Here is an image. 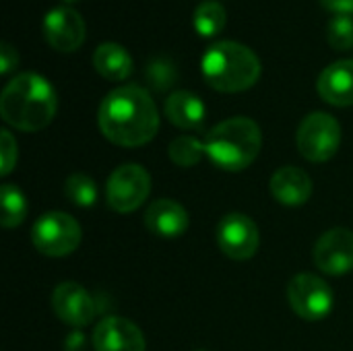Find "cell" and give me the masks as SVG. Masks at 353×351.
Returning <instances> with one entry per match:
<instances>
[{"label": "cell", "instance_id": "obj_18", "mask_svg": "<svg viewBox=\"0 0 353 351\" xmlns=\"http://www.w3.org/2000/svg\"><path fill=\"white\" fill-rule=\"evenodd\" d=\"M93 66L108 81H124L132 72V58L120 43L103 41L93 52Z\"/></svg>", "mask_w": 353, "mask_h": 351}, {"label": "cell", "instance_id": "obj_13", "mask_svg": "<svg viewBox=\"0 0 353 351\" xmlns=\"http://www.w3.org/2000/svg\"><path fill=\"white\" fill-rule=\"evenodd\" d=\"M145 348L141 329L122 317H105L93 331L95 351H145Z\"/></svg>", "mask_w": 353, "mask_h": 351}, {"label": "cell", "instance_id": "obj_4", "mask_svg": "<svg viewBox=\"0 0 353 351\" xmlns=\"http://www.w3.org/2000/svg\"><path fill=\"white\" fill-rule=\"evenodd\" d=\"M263 134L254 120L236 116L219 122L205 139L207 157L225 172L246 170L261 153Z\"/></svg>", "mask_w": 353, "mask_h": 351}, {"label": "cell", "instance_id": "obj_2", "mask_svg": "<svg viewBox=\"0 0 353 351\" xmlns=\"http://www.w3.org/2000/svg\"><path fill=\"white\" fill-rule=\"evenodd\" d=\"M58 110V99L52 83L37 72L17 74L0 95L2 120L23 132L46 128Z\"/></svg>", "mask_w": 353, "mask_h": 351}, {"label": "cell", "instance_id": "obj_24", "mask_svg": "<svg viewBox=\"0 0 353 351\" xmlns=\"http://www.w3.org/2000/svg\"><path fill=\"white\" fill-rule=\"evenodd\" d=\"M327 39L333 50H350L353 46V19L352 14H335L329 21Z\"/></svg>", "mask_w": 353, "mask_h": 351}, {"label": "cell", "instance_id": "obj_26", "mask_svg": "<svg viewBox=\"0 0 353 351\" xmlns=\"http://www.w3.org/2000/svg\"><path fill=\"white\" fill-rule=\"evenodd\" d=\"M17 64H19V52L8 41H2L0 43V72L8 74Z\"/></svg>", "mask_w": 353, "mask_h": 351}, {"label": "cell", "instance_id": "obj_22", "mask_svg": "<svg viewBox=\"0 0 353 351\" xmlns=\"http://www.w3.org/2000/svg\"><path fill=\"white\" fill-rule=\"evenodd\" d=\"M64 194L77 207H91L97 201V184L87 174H72L64 182Z\"/></svg>", "mask_w": 353, "mask_h": 351}, {"label": "cell", "instance_id": "obj_27", "mask_svg": "<svg viewBox=\"0 0 353 351\" xmlns=\"http://www.w3.org/2000/svg\"><path fill=\"white\" fill-rule=\"evenodd\" d=\"M64 351H87V339H85V335L79 329H74L72 333L66 335Z\"/></svg>", "mask_w": 353, "mask_h": 351}, {"label": "cell", "instance_id": "obj_15", "mask_svg": "<svg viewBox=\"0 0 353 351\" xmlns=\"http://www.w3.org/2000/svg\"><path fill=\"white\" fill-rule=\"evenodd\" d=\"M145 225L159 238H178L188 230V213L180 203L172 199H159L149 205L145 213Z\"/></svg>", "mask_w": 353, "mask_h": 351}, {"label": "cell", "instance_id": "obj_3", "mask_svg": "<svg viewBox=\"0 0 353 351\" xmlns=\"http://www.w3.org/2000/svg\"><path fill=\"white\" fill-rule=\"evenodd\" d=\"M201 70L205 81L221 93L250 89L261 77V60L238 41H215L203 56Z\"/></svg>", "mask_w": 353, "mask_h": 351}, {"label": "cell", "instance_id": "obj_6", "mask_svg": "<svg viewBox=\"0 0 353 351\" xmlns=\"http://www.w3.org/2000/svg\"><path fill=\"white\" fill-rule=\"evenodd\" d=\"M83 232L79 221L68 215V213H60V211H52L41 215L31 230V242L33 246L46 254V257H68L70 252L77 250V246L81 244Z\"/></svg>", "mask_w": 353, "mask_h": 351}, {"label": "cell", "instance_id": "obj_17", "mask_svg": "<svg viewBox=\"0 0 353 351\" xmlns=\"http://www.w3.org/2000/svg\"><path fill=\"white\" fill-rule=\"evenodd\" d=\"M205 103L190 91H174L165 99V116L168 120L184 130L201 128L205 122Z\"/></svg>", "mask_w": 353, "mask_h": 351}, {"label": "cell", "instance_id": "obj_21", "mask_svg": "<svg viewBox=\"0 0 353 351\" xmlns=\"http://www.w3.org/2000/svg\"><path fill=\"white\" fill-rule=\"evenodd\" d=\"M168 151H170V159L180 168H192L203 159V155H207L205 141H199L196 137H188V134L174 139Z\"/></svg>", "mask_w": 353, "mask_h": 351}, {"label": "cell", "instance_id": "obj_20", "mask_svg": "<svg viewBox=\"0 0 353 351\" xmlns=\"http://www.w3.org/2000/svg\"><path fill=\"white\" fill-rule=\"evenodd\" d=\"M0 201H2V215L0 223L2 228H17L27 217V201L23 192L14 184H2L0 188Z\"/></svg>", "mask_w": 353, "mask_h": 351}, {"label": "cell", "instance_id": "obj_14", "mask_svg": "<svg viewBox=\"0 0 353 351\" xmlns=\"http://www.w3.org/2000/svg\"><path fill=\"white\" fill-rule=\"evenodd\" d=\"M319 95L337 108L353 106V60H337L329 64L316 83Z\"/></svg>", "mask_w": 353, "mask_h": 351}, {"label": "cell", "instance_id": "obj_16", "mask_svg": "<svg viewBox=\"0 0 353 351\" xmlns=\"http://www.w3.org/2000/svg\"><path fill=\"white\" fill-rule=\"evenodd\" d=\"M271 194L281 205L300 207L312 194V180L304 170H300L296 166H285V168H281V170H277L273 174V178H271Z\"/></svg>", "mask_w": 353, "mask_h": 351}, {"label": "cell", "instance_id": "obj_25", "mask_svg": "<svg viewBox=\"0 0 353 351\" xmlns=\"http://www.w3.org/2000/svg\"><path fill=\"white\" fill-rule=\"evenodd\" d=\"M0 157H2V168H0V174L2 176H8L17 163V157H19V147H17V141L14 137L8 132V130H2L0 132Z\"/></svg>", "mask_w": 353, "mask_h": 351}, {"label": "cell", "instance_id": "obj_29", "mask_svg": "<svg viewBox=\"0 0 353 351\" xmlns=\"http://www.w3.org/2000/svg\"><path fill=\"white\" fill-rule=\"evenodd\" d=\"M62 2H66V4H74V2H79V0H62Z\"/></svg>", "mask_w": 353, "mask_h": 351}, {"label": "cell", "instance_id": "obj_12", "mask_svg": "<svg viewBox=\"0 0 353 351\" xmlns=\"http://www.w3.org/2000/svg\"><path fill=\"white\" fill-rule=\"evenodd\" d=\"M43 37L58 52H74L85 41V21L70 6H56L43 17Z\"/></svg>", "mask_w": 353, "mask_h": 351}, {"label": "cell", "instance_id": "obj_9", "mask_svg": "<svg viewBox=\"0 0 353 351\" xmlns=\"http://www.w3.org/2000/svg\"><path fill=\"white\" fill-rule=\"evenodd\" d=\"M219 250L234 261H248L256 254L261 234L256 223L244 213L225 215L215 230Z\"/></svg>", "mask_w": 353, "mask_h": 351}, {"label": "cell", "instance_id": "obj_28", "mask_svg": "<svg viewBox=\"0 0 353 351\" xmlns=\"http://www.w3.org/2000/svg\"><path fill=\"white\" fill-rule=\"evenodd\" d=\"M321 4L335 14H352L353 0H321Z\"/></svg>", "mask_w": 353, "mask_h": 351}, {"label": "cell", "instance_id": "obj_5", "mask_svg": "<svg viewBox=\"0 0 353 351\" xmlns=\"http://www.w3.org/2000/svg\"><path fill=\"white\" fill-rule=\"evenodd\" d=\"M296 145L304 159L312 163L329 161L341 145V126L327 112L308 114L296 132Z\"/></svg>", "mask_w": 353, "mask_h": 351}, {"label": "cell", "instance_id": "obj_8", "mask_svg": "<svg viewBox=\"0 0 353 351\" xmlns=\"http://www.w3.org/2000/svg\"><path fill=\"white\" fill-rule=\"evenodd\" d=\"M292 310L304 321H323L333 310V290L329 283L312 273L292 277L288 285Z\"/></svg>", "mask_w": 353, "mask_h": 351}, {"label": "cell", "instance_id": "obj_19", "mask_svg": "<svg viewBox=\"0 0 353 351\" xmlns=\"http://www.w3.org/2000/svg\"><path fill=\"white\" fill-rule=\"evenodd\" d=\"M228 14L221 2L217 0H205L194 8L192 25L199 35L203 37H215L225 27Z\"/></svg>", "mask_w": 353, "mask_h": 351}, {"label": "cell", "instance_id": "obj_10", "mask_svg": "<svg viewBox=\"0 0 353 351\" xmlns=\"http://www.w3.org/2000/svg\"><path fill=\"white\" fill-rule=\"evenodd\" d=\"M312 259L327 275H345L353 271V232L345 228L325 232L314 244Z\"/></svg>", "mask_w": 353, "mask_h": 351}, {"label": "cell", "instance_id": "obj_7", "mask_svg": "<svg viewBox=\"0 0 353 351\" xmlns=\"http://www.w3.org/2000/svg\"><path fill=\"white\" fill-rule=\"evenodd\" d=\"M151 192V176L139 163H124L112 172L105 184V201L116 213L137 211Z\"/></svg>", "mask_w": 353, "mask_h": 351}, {"label": "cell", "instance_id": "obj_1", "mask_svg": "<svg viewBox=\"0 0 353 351\" xmlns=\"http://www.w3.org/2000/svg\"><path fill=\"white\" fill-rule=\"evenodd\" d=\"M99 130L120 147H141L159 130V112L149 91L139 85H124L110 91L97 112Z\"/></svg>", "mask_w": 353, "mask_h": 351}, {"label": "cell", "instance_id": "obj_23", "mask_svg": "<svg viewBox=\"0 0 353 351\" xmlns=\"http://www.w3.org/2000/svg\"><path fill=\"white\" fill-rule=\"evenodd\" d=\"M145 79L151 89L168 91L176 83V66L168 58H153L145 68Z\"/></svg>", "mask_w": 353, "mask_h": 351}, {"label": "cell", "instance_id": "obj_11", "mask_svg": "<svg viewBox=\"0 0 353 351\" xmlns=\"http://www.w3.org/2000/svg\"><path fill=\"white\" fill-rule=\"evenodd\" d=\"M52 308L62 323L74 329L91 325L97 314V304L93 296L74 281H64L54 290Z\"/></svg>", "mask_w": 353, "mask_h": 351}]
</instances>
